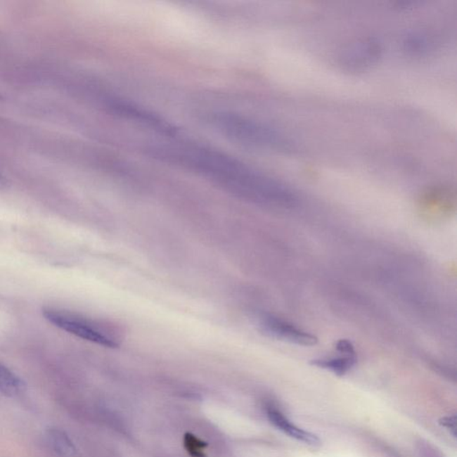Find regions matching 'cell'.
<instances>
[{"instance_id": "9c48e42d", "label": "cell", "mask_w": 457, "mask_h": 457, "mask_svg": "<svg viewBox=\"0 0 457 457\" xmlns=\"http://www.w3.org/2000/svg\"><path fill=\"white\" fill-rule=\"evenodd\" d=\"M47 442L56 455L62 457H72L75 455L76 449L72 440L61 430L51 429L46 433Z\"/></svg>"}, {"instance_id": "6da1fadb", "label": "cell", "mask_w": 457, "mask_h": 457, "mask_svg": "<svg viewBox=\"0 0 457 457\" xmlns=\"http://www.w3.org/2000/svg\"><path fill=\"white\" fill-rule=\"evenodd\" d=\"M150 152L159 160L196 172L251 200L281 207L297 203V194L286 184L214 148L198 145L161 146Z\"/></svg>"}, {"instance_id": "277c9868", "label": "cell", "mask_w": 457, "mask_h": 457, "mask_svg": "<svg viewBox=\"0 0 457 457\" xmlns=\"http://www.w3.org/2000/svg\"><path fill=\"white\" fill-rule=\"evenodd\" d=\"M43 316L53 326L67 331L68 333H71L72 335L81 337L82 340L91 341V342L98 344V345L108 347L117 346V343L115 342L114 339H112L107 334L99 330L98 328L91 326V324L85 322L84 320L77 319V318L72 317L68 314L53 309H45L43 311Z\"/></svg>"}, {"instance_id": "4fadbf2b", "label": "cell", "mask_w": 457, "mask_h": 457, "mask_svg": "<svg viewBox=\"0 0 457 457\" xmlns=\"http://www.w3.org/2000/svg\"><path fill=\"white\" fill-rule=\"evenodd\" d=\"M336 349L341 355L355 356L356 352L352 342L347 340H340L336 342Z\"/></svg>"}, {"instance_id": "5b68a950", "label": "cell", "mask_w": 457, "mask_h": 457, "mask_svg": "<svg viewBox=\"0 0 457 457\" xmlns=\"http://www.w3.org/2000/svg\"><path fill=\"white\" fill-rule=\"evenodd\" d=\"M107 107L115 115L127 118L129 120L141 122L146 127L159 131L162 134L174 135L176 132L173 125L168 124L164 119L132 103L118 98H110L107 101Z\"/></svg>"}, {"instance_id": "8fae6325", "label": "cell", "mask_w": 457, "mask_h": 457, "mask_svg": "<svg viewBox=\"0 0 457 457\" xmlns=\"http://www.w3.org/2000/svg\"><path fill=\"white\" fill-rule=\"evenodd\" d=\"M24 380L11 370L0 363V392L6 396L15 397L25 392Z\"/></svg>"}, {"instance_id": "7c38bea8", "label": "cell", "mask_w": 457, "mask_h": 457, "mask_svg": "<svg viewBox=\"0 0 457 457\" xmlns=\"http://www.w3.org/2000/svg\"><path fill=\"white\" fill-rule=\"evenodd\" d=\"M417 453L419 457H444L438 449L423 440H420L417 445Z\"/></svg>"}, {"instance_id": "7a4b0ae2", "label": "cell", "mask_w": 457, "mask_h": 457, "mask_svg": "<svg viewBox=\"0 0 457 457\" xmlns=\"http://www.w3.org/2000/svg\"><path fill=\"white\" fill-rule=\"evenodd\" d=\"M210 121L227 138L247 147L280 153H292L295 150V145L289 138L253 119L224 112L212 115Z\"/></svg>"}, {"instance_id": "30bf717a", "label": "cell", "mask_w": 457, "mask_h": 457, "mask_svg": "<svg viewBox=\"0 0 457 457\" xmlns=\"http://www.w3.org/2000/svg\"><path fill=\"white\" fill-rule=\"evenodd\" d=\"M357 356H341L331 359H321L312 361L314 366L320 367L336 373L337 375H344L356 366Z\"/></svg>"}, {"instance_id": "5bb4252c", "label": "cell", "mask_w": 457, "mask_h": 457, "mask_svg": "<svg viewBox=\"0 0 457 457\" xmlns=\"http://www.w3.org/2000/svg\"><path fill=\"white\" fill-rule=\"evenodd\" d=\"M439 425L445 427L450 432L453 434V437L456 435V416H450L443 417L439 420Z\"/></svg>"}, {"instance_id": "ba28073f", "label": "cell", "mask_w": 457, "mask_h": 457, "mask_svg": "<svg viewBox=\"0 0 457 457\" xmlns=\"http://www.w3.org/2000/svg\"><path fill=\"white\" fill-rule=\"evenodd\" d=\"M434 43L432 36L428 32H413L404 38L403 47L409 55L422 56L432 51Z\"/></svg>"}, {"instance_id": "52a82bcc", "label": "cell", "mask_w": 457, "mask_h": 457, "mask_svg": "<svg viewBox=\"0 0 457 457\" xmlns=\"http://www.w3.org/2000/svg\"><path fill=\"white\" fill-rule=\"evenodd\" d=\"M266 413L271 425L291 438L309 444V445L314 446L320 443V439L316 434L307 432V430L295 425L281 411L273 408V406H269L266 410Z\"/></svg>"}, {"instance_id": "3957f363", "label": "cell", "mask_w": 457, "mask_h": 457, "mask_svg": "<svg viewBox=\"0 0 457 457\" xmlns=\"http://www.w3.org/2000/svg\"><path fill=\"white\" fill-rule=\"evenodd\" d=\"M382 44L375 38L357 39L341 51L339 63L344 70L362 72L376 65L382 58Z\"/></svg>"}, {"instance_id": "8992f818", "label": "cell", "mask_w": 457, "mask_h": 457, "mask_svg": "<svg viewBox=\"0 0 457 457\" xmlns=\"http://www.w3.org/2000/svg\"><path fill=\"white\" fill-rule=\"evenodd\" d=\"M264 329L276 337L277 339L297 344L300 346H314L318 343V339L314 334L295 326L294 324L273 316L264 317L262 321Z\"/></svg>"}]
</instances>
